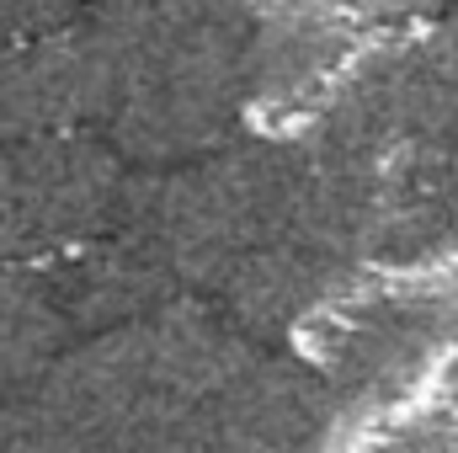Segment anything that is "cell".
<instances>
[{
    "label": "cell",
    "instance_id": "4",
    "mask_svg": "<svg viewBox=\"0 0 458 453\" xmlns=\"http://www.w3.org/2000/svg\"><path fill=\"white\" fill-rule=\"evenodd\" d=\"M113 64L91 21L0 32V144L107 123Z\"/></svg>",
    "mask_w": 458,
    "mask_h": 453
},
{
    "label": "cell",
    "instance_id": "2",
    "mask_svg": "<svg viewBox=\"0 0 458 453\" xmlns=\"http://www.w3.org/2000/svg\"><path fill=\"white\" fill-rule=\"evenodd\" d=\"M123 155L113 139L43 133L0 144V267L43 272L123 219Z\"/></svg>",
    "mask_w": 458,
    "mask_h": 453
},
{
    "label": "cell",
    "instance_id": "5",
    "mask_svg": "<svg viewBox=\"0 0 458 453\" xmlns=\"http://www.w3.org/2000/svg\"><path fill=\"white\" fill-rule=\"evenodd\" d=\"M70 331L43 272L0 267V406H16L48 373Z\"/></svg>",
    "mask_w": 458,
    "mask_h": 453
},
{
    "label": "cell",
    "instance_id": "1",
    "mask_svg": "<svg viewBox=\"0 0 458 453\" xmlns=\"http://www.w3.org/2000/svg\"><path fill=\"white\" fill-rule=\"evenodd\" d=\"M91 32L113 64L117 155L165 166L214 150L250 86L245 0H91Z\"/></svg>",
    "mask_w": 458,
    "mask_h": 453
},
{
    "label": "cell",
    "instance_id": "7",
    "mask_svg": "<svg viewBox=\"0 0 458 453\" xmlns=\"http://www.w3.org/2000/svg\"><path fill=\"white\" fill-rule=\"evenodd\" d=\"M0 453H38L32 438L21 432V422L11 416V406H0Z\"/></svg>",
    "mask_w": 458,
    "mask_h": 453
},
{
    "label": "cell",
    "instance_id": "3",
    "mask_svg": "<svg viewBox=\"0 0 458 453\" xmlns=\"http://www.w3.org/2000/svg\"><path fill=\"white\" fill-rule=\"evenodd\" d=\"M331 432V395L315 368L250 352L192 411L171 453H320Z\"/></svg>",
    "mask_w": 458,
    "mask_h": 453
},
{
    "label": "cell",
    "instance_id": "6",
    "mask_svg": "<svg viewBox=\"0 0 458 453\" xmlns=\"http://www.w3.org/2000/svg\"><path fill=\"white\" fill-rule=\"evenodd\" d=\"M75 5L81 0H0V32H38L75 21Z\"/></svg>",
    "mask_w": 458,
    "mask_h": 453
}]
</instances>
